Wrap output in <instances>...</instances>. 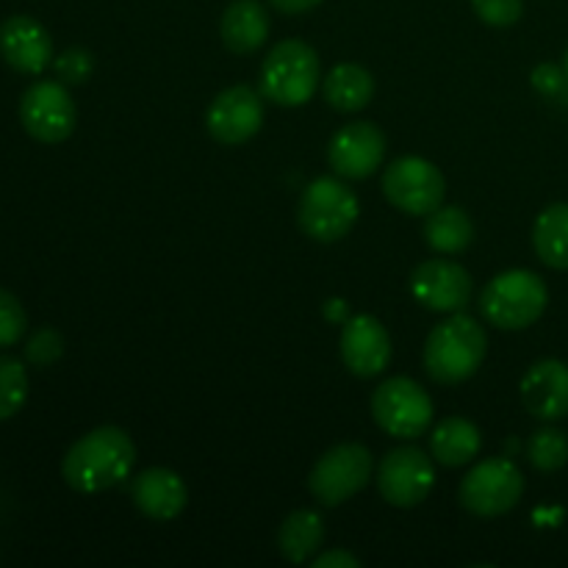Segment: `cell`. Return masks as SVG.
<instances>
[{
	"label": "cell",
	"mask_w": 568,
	"mask_h": 568,
	"mask_svg": "<svg viewBox=\"0 0 568 568\" xmlns=\"http://www.w3.org/2000/svg\"><path fill=\"white\" fill-rule=\"evenodd\" d=\"M136 464V447L122 427L103 425L87 433L61 460V475L72 491L100 494L128 480Z\"/></svg>",
	"instance_id": "obj_1"
},
{
	"label": "cell",
	"mask_w": 568,
	"mask_h": 568,
	"mask_svg": "<svg viewBox=\"0 0 568 568\" xmlns=\"http://www.w3.org/2000/svg\"><path fill=\"white\" fill-rule=\"evenodd\" d=\"M488 336L477 320L466 314L449 316L447 322L433 327L425 342L427 375L444 386H458L469 381L486 361Z\"/></svg>",
	"instance_id": "obj_2"
},
{
	"label": "cell",
	"mask_w": 568,
	"mask_h": 568,
	"mask_svg": "<svg viewBox=\"0 0 568 568\" xmlns=\"http://www.w3.org/2000/svg\"><path fill=\"white\" fill-rule=\"evenodd\" d=\"M320 87V55L303 39H283L261 64V94L270 103L297 109Z\"/></svg>",
	"instance_id": "obj_3"
},
{
	"label": "cell",
	"mask_w": 568,
	"mask_h": 568,
	"mask_svg": "<svg viewBox=\"0 0 568 568\" xmlns=\"http://www.w3.org/2000/svg\"><path fill=\"white\" fill-rule=\"evenodd\" d=\"M549 303V288L530 270H510L494 277L480 297V311L499 331H525L541 320Z\"/></svg>",
	"instance_id": "obj_4"
},
{
	"label": "cell",
	"mask_w": 568,
	"mask_h": 568,
	"mask_svg": "<svg viewBox=\"0 0 568 568\" xmlns=\"http://www.w3.org/2000/svg\"><path fill=\"white\" fill-rule=\"evenodd\" d=\"M297 222L314 242H338L358 222V197L338 178H316L300 197Z\"/></svg>",
	"instance_id": "obj_5"
},
{
	"label": "cell",
	"mask_w": 568,
	"mask_h": 568,
	"mask_svg": "<svg viewBox=\"0 0 568 568\" xmlns=\"http://www.w3.org/2000/svg\"><path fill=\"white\" fill-rule=\"evenodd\" d=\"M525 494V475L508 458H488L477 464L460 483V505L469 514L494 519L519 505Z\"/></svg>",
	"instance_id": "obj_6"
},
{
	"label": "cell",
	"mask_w": 568,
	"mask_h": 568,
	"mask_svg": "<svg viewBox=\"0 0 568 568\" xmlns=\"http://www.w3.org/2000/svg\"><path fill=\"white\" fill-rule=\"evenodd\" d=\"M372 471L375 460L364 444H338L316 460L308 475V488L325 508H336L366 488Z\"/></svg>",
	"instance_id": "obj_7"
},
{
	"label": "cell",
	"mask_w": 568,
	"mask_h": 568,
	"mask_svg": "<svg viewBox=\"0 0 568 568\" xmlns=\"http://www.w3.org/2000/svg\"><path fill=\"white\" fill-rule=\"evenodd\" d=\"M383 194L394 209L410 216H427L444 203L447 181L442 170L419 155H403L383 172Z\"/></svg>",
	"instance_id": "obj_8"
},
{
	"label": "cell",
	"mask_w": 568,
	"mask_h": 568,
	"mask_svg": "<svg viewBox=\"0 0 568 568\" xmlns=\"http://www.w3.org/2000/svg\"><path fill=\"white\" fill-rule=\"evenodd\" d=\"M377 427L394 438H419L433 422V399L410 377H392L372 394Z\"/></svg>",
	"instance_id": "obj_9"
},
{
	"label": "cell",
	"mask_w": 568,
	"mask_h": 568,
	"mask_svg": "<svg viewBox=\"0 0 568 568\" xmlns=\"http://www.w3.org/2000/svg\"><path fill=\"white\" fill-rule=\"evenodd\" d=\"M20 122L31 139L42 144H59L72 136L78 122L75 103L61 81H37L22 92Z\"/></svg>",
	"instance_id": "obj_10"
},
{
	"label": "cell",
	"mask_w": 568,
	"mask_h": 568,
	"mask_svg": "<svg viewBox=\"0 0 568 568\" xmlns=\"http://www.w3.org/2000/svg\"><path fill=\"white\" fill-rule=\"evenodd\" d=\"M436 486V466L419 447H397L377 466V488L394 508H416Z\"/></svg>",
	"instance_id": "obj_11"
},
{
	"label": "cell",
	"mask_w": 568,
	"mask_h": 568,
	"mask_svg": "<svg viewBox=\"0 0 568 568\" xmlns=\"http://www.w3.org/2000/svg\"><path fill=\"white\" fill-rule=\"evenodd\" d=\"M205 125L220 144H244L264 125V98L244 83L225 89L211 103Z\"/></svg>",
	"instance_id": "obj_12"
},
{
	"label": "cell",
	"mask_w": 568,
	"mask_h": 568,
	"mask_svg": "<svg viewBox=\"0 0 568 568\" xmlns=\"http://www.w3.org/2000/svg\"><path fill=\"white\" fill-rule=\"evenodd\" d=\"M410 292L425 308L438 314H458L471 297V275L455 261H422L410 275Z\"/></svg>",
	"instance_id": "obj_13"
},
{
	"label": "cell",
	"mask_w": 568,
	"mask_h": 568,
	"mask_svg": "<svg viewBox=\"0 0 568 568\" xmlns=\"http://www.w3.org/2000/svg\"><path fill=\"white\" fill-rule=\"evenodd\" d=\"M386 155V136L375 122H353L344 125L327 144V161L336 175L349 181H364L381 170Z\"/></svg>",
	"instance_id": "obj_14"
},
{
	"label": "cell",
	"mask_w": 568,
	"mask_h": 568,
	"mask_svg": "<svg viewBox=\"0 0 568 568\" xmlns=\"http://www.w3.org/2000/svg\"><path fill=\"white\" fill-rule=\"evenodd\" d=\"M392 336L369 314L349 316L342 331V358L353 375L377 377L392 364Z\"/></svg>",
	"instance_id": "obj_15"
},
{
	"label": "cell",
	"mask_w": 568,
	"mask_h": 568,
	"mask_svg": "<svg viewBox=\"0 0 568 568\" xmlns=\"http://www.w3.org/2000/svg\"><path fill=\"white\" fill-rule=\"evenodd\" d=\"M0 55L22 75H39L53 61V39L42 22L14 14L0 22Z\"/></svg>",
	"instance_id": "obj_16"
},
{
	"label": "cell",
	"mask_w": 568,
	"mask_h": 568,
	"mask_svg": "<svg viewBox=\"0 0 568 568\" xmlns=\"http://www.w3.org/2000/svg\"><path fill=\"white\" fill-rule=\"evenodd\" d=\"M521 403L536 419L558 422L568 416V364L538 361L521 377Z\"/></svg>",
	"instance_id": "obj_17"
},
{
	"label": "cell",
	"mask_w": 568,
	"mask_h": 568,
	"mask_svg": "<svg viewBox=\"0 0 568 568\" xmlns=\"http://www.w3.org/2000/svg\"><path fill=\"white\" fill-rule=\"evenodd\" d=\"M131 497L136 508L153 521H170L183 514L189 503L186 483L170 469H148L133 480Z\"/></svg>",
	"instance_id": "obj_18"
},
{
	"label": "cell",
	"mask_w": 568,
	"mask_h": 568,
	"mask_svg": "<svg viewBox=\"0 0 568 568\" xmlns=\"http://www.w3.org/2000/svg\"><path fill=\"white\" fill-rule=\"evenodd\" d=\"M220 33L225 48L233 53H255L270 37V14L258 0H233L222 14Z\"/></svg>",
	"instance_id": "obj_19"
},
{
	"label": "cell",
	"mask_w": 568,
	"mask_h": 568,
	"mask_svg": "<svg viewBox=\"0 0 568 568\" xmlns=\"http://www.w3.org/2000/svg\"><path fill=\"white\" fill-rule=\"evenodd\" d=\"M322 92H325V100L336 111H344V114H355V111L366 109L375 98V78L366 67L361 64H344L333 67L327 72V78L322 81Z\"/></svg>",
	"instance_id": "obj_20"
},
{
	"label": "cell",
	"mask_w": 568,
	"mask_h": 568,
	"mask_svg": "<svg viewBox=\"0 0 568 568\" xmlns=\"http://www.w3.org/2000/svg\"><path fill=\"white\" fill-rule=\"evenodd\" d=\"M480 430H477L475 422L464 419V416H449V419H444L430 436L433 458L442 466H449V469L475 460L477 455H480Z\"/></svg>",
	"instance_id": "obj_21"
},
{
	"label": "cell",
	"mask_w": 568,
	"mask_h": 568,
	"mask_svg": "<svg viewBox=\"0 0 568 568\" xmlns=\"http://www.w3.org/2000/svg\"><path fill=\"white\" fill-rule=\"evenodd\" d=\"M325 544V519L314 510H294L277 532V547L288 564H308Z\"/></svg>",
	"instance_id": "obj_22"
},
{
	"label": "cell",
	"mask_w": 568,
	"mask_h": 568,
	"mask_svg": "<svg viewBox=\"0 0 568 568\" xmlns=\"http://www.w3.org/2000/svg\"><path fill=\"white\" fill-rule=\"evenodd\" d=\"M475 239V225H471L469 214L458 205H438L433 214H427L425 222V242L430 250L442 255L464 253Z\"/></svg>",
	"instance_id": "obj_23"
},
{
	"label": "cell",
	"mask_w": 568,
	"mask_h": 568,
	"mask_svg": "<svg viewBox=\"0 0 568 568\" xmlns=\"http://www.w3.org/2000/svg\"><path fill=\"white\" fill-rule=\"evenodd\" d=\"M532 247L552 270H568V203H555L538 214Z\"/></svg>",
	"instance_id": "obj_24"
},
{
	"label": "cell",
	"mask_w": 568,
	"mask_h": 568,
	"mask_svg": "<svg viewBox=\"0 0 568 568\" xmlns=\"http://www.w3.org/2000/svg\"><path fill=\"white\" fill-rule=\"evenodd\" d=\"M28 399V372L14 355H0V422L20 414Z\"/></svg>",
	"instance_id": "obj_25"
},
{
	"label": "cell",
	"mask_w": 568,
	"mask_h": 568,
	"mask_svg": "<svg viewBox=\"0 0 568 568\" xmlns=\"http://www.w3.org/2000/svg\"><path fill=\"white\" fill-rule=\"evenodd\" d=\"M527 458L538 471H558L568 464V436L558 427H541L527 444Z\"/></svg>",
	"instance_id": "obj_26"
},
{
	"label": "cell",
	"mask_w": 568,
	"mask_h": 568,
	"mask_svg": "<svg viewBox=\"0 0 568 568\" xmlns=\"http://www.w3.org/2000/svg\"><path fill=\"white\" fill-rule=\"evenodd\" d=\"M28 316L20 300L0 288V347H14L26 336Z\"/></svg>",
	"instance_id": "obj_27"
},
{
	"label": "cell",
	"mask_w": 568,
	"mask_h": 568,
	"mask_svg": "<svg viewBox=\"0 0 568 568\" xmlns=\"http://www.w3.org/2000/svg\"><path fill=\"white\" fill-rule=\"evenodd\" d=\"M55 75L67 87H78V83H87L89 75L94 70V59L87 48H70L53 61Z\"/></svg>",
	"instance_id": "obj_28"
},
{
	"label": "cell",
	"mask_w": 568,
	"mask_h": 568,
	"mask_svg": "<svg viewBox=\"0 0 568 568\" xmlns=\"http://www.w3.org/2000/svg\"><path fill=\"white\" fill-rule=\"evenodd\" d=\"M64 355V336L53 327H42V331L33 333L26 344V358L33 366H50Z\"/></svg>",
	"instance_id": "obj_29"
},
{
	"label": "cell",
	"mask_w": 568,
	"mask_h": 568,
	"mask_svg": "<svg viewBox=\"0 0 568 568\" xmlns=\"http://www.w3.org/2000/svg\"><path fill=\"white\" fill-rule=\"evenodd\" d=\"M471 9L486 26L508 28L525 14V0H471Z\"/></svg>",
	"instance_id": "obj_30"
},
{
	"label": "cell",
	"mask_w": 568,
	"mask_h": 568,
	"mask_svg": "<svg viewBox=\"0 0 568 568\" xmlns=\"http://www.w3.org/2000/svg\"><path fill=\"white\" fill-rule=\"evenodd\" d=\"M532 87L549 100H568V75L558 64H541L532 70Z\"/></svg>",
	"instance_id": "obj_31"
},
{
	"label": "cell",
	"mask_w": 568,
	"mask_h": 568,
	"mask_svg": "<svg viewBox=\"0 0 568 568\" xmlns=\"http://www.w3.org/2000/svg\"><path fill=\"white\" fill-rule=\"evenodd\" d=\"M361 560L347 549H331V552L314 558V568H358Z\"/></svg>",
	"instance_id": "obj_32"
},
{
	"label": "cell",
	"mask_w": 568,
	"mask_h": 568,
	"mask_svg": "<svg viewBox=\"0 0 568 568\" xmlns=\"http://www.w3.org/2000/svg\"><path fill=\"white\" fill-rule=\"evenodd\" d=\"M270 3L283 14H305V11L316 9L322 0H270Z\"/></svg>",
	"instance_id": "obj_33"
},
{
	"label": "cell",
	"mask_w": 568,
	"mask_h": 568,
	"mask_svg": "<svg viewBox=\"0 0 568 568\" xmlns=\"http://www.w3.org/2000/svg\"><path fill=\"white\" fill-rule=\"evenodd\" d=\"M325 316H327V320H333V322H347L349 320L347 305H344L342 300H327Z\"/></svg>",
	"instance_id": "obj_34"
},
{
	"label": "cell",
	"mask_w": 568,
	"mask_h": 568,
	"mask_svg": "<svg viewBox=\"0 0 568 568\" xmlns=\"http://www.w3.org/2000/svg\"><path fill=\"white\" fill-rule=\"evenodd\" d=\"M564 70H566V75H568V50H566V55H564Z\"/></svg>",
	"instance_id": "obj_35"
}]
</instances>
